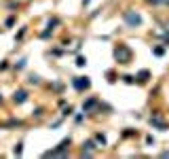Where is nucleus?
I'll list each match as a JSON object with an SVG mask.
<instances>
[{
    "mask_svg": "<svg viewBox=\"0 0 169 159\" xmlns=\"http://www.w3.org/2000/svg\"><path fill=\"white\" fill-rule=\"evenodd\" d=\"M146 79H148V70H142L140 72V81H146Z\"/></svg>",
    "mask_w": 169,
    "mask_h": 159,
    "instance_id": "nucleus-9",
    "label": "nucleus"
},
{
    "mask_svg": "<svg viewBox=\"0 0 169 159\" xmlns=\"http://www.w3.org/2000/svg\"><path fill=\"white\" fill-rule=\"evenodd\" d=\"M95 140H97V142H102V144H106V138H104L102 134H97V136H95Z\"/></svg>",
    "mask_w": 169,
    "mask_h": 159,
    "instance_id": "nucleus-10",
    "label": "nucleus"
},
{
    "mask_svg": "<svg viewBox=\"0 0 169 159\" xmlns=\"http://www.w3.org/2000/svg\"><path fill=\"white\" fill-rule=\"evenodd\" d=\"M68 146H70V138H66V140H63L61 144H59V149H55V151H49V153H45V155H63Z\"/></svg>",
    "mask_w": 169,
    "mask_h": 159,
    "instance_id": "nucleus-4",
    "label": "nucleus"
},
{
    "mask_svg": "<svg viewBox=\"0 0 169 159\" xmlns=\"http://www.w3.org/2000/svg\"><path fill=\"white\" fill-rule=\"evenodd\" d=\"M85 4H89V0H85Z\"/></svg>",
    "mask_w": 169,
    "mask_h": 159,
    "instance_id": "nucleus-15",
    "label": "nucleus"
},
{
    "mask_svg": "<svg viewBox=\"0 0 169 159\" xmlns=\"http://www.w3.org/2000/svg\"><path fill=\"white\" fill-rule=\"evenodd\" d=\"M28 81H30V83H32V85H34V83H38V81H40V76H38V74H32V76H30V79H28Z\"/></svg>",
    "mask_w": 169,
    "mask_h": 159,
    "instance_id": "nucleus-8",
    "label": "nucleus"
},
{
    "mask_svg": "<svg viewBox=\"0 0 169 159\" xmlns=\"http://www.w3.org/2000/svg\"><path fill=\"white\" fill-rule=\"evenodd\" d=\"M150 123L154 125V127H159V129H167V125L163 123V121H159V119H150Z\"/></svg>",
    "mask_w": 169,
    "mask_h": 159,
    "instance_id": "nucleus-6",
    "label": "nucleus"
},
{
    "mask_svg": "<svg viewBox=\"0 0 169 159\" xmlns=\"http://www.w3.org/2000/svg\"><path fill=\"white\" fill-rule=\"evenodd\" d=\"M89 85H91V83H89V79H87V76H76V79H74V87H76V89H80V91L87 89Z\"/></svg>",
    "mask_w": 169,
    "mask_h": 159,
    "instance_id": "nucleus-3",
    "label": "nucleus"
},
{
    "mask_svg": "<svg viewBox=\"0 0 169 159\" xmlns=\"http://www.w3.org/2000/svg\"><path fill=\"white\" fill-rule=\"evenodd\" d=\"M23 66H25V59H21V62H19L17 66H15V68H17V70H21V68H23Z\"/></svg>",
    "mask_w": 169,
    "mask_h": 159,
    "instance_id": "nucleus-12",
    "label": "nucleus"
},
{
    "mask_svg": "<svg viewBox=\"0 0 169 159\" xmlns=\"http://www.w3.org/2000/svg\"><path fill=\"white\" fill-rule=\"evenodd\" d=\"M95 104H97V100H95V98H91V100L85 104V110H89V108H91V106H95Z\"/></svg>",
    "mask_w": 169,
    "mask_h": 159,
    "instance_id": "nucleus-7",
    "label": "nucleus"
},
{
    "mask_svg": "<svg viewBox=\"0 0 169 159\" xmlns=\"http://www.w3.org/2000/svg\"><path fill=\"white\" fill-rule=\"evenodd\" d=\"M125 21H127L131 28H135V26L142 24V17H140L138 13H133V11H125Z\"/></svg>",
    "mask_w": 169,
    "mask_h": 159,
    "instance_id": "nucleus-2",
    "label": "nucleus"
},
{
    "mask_svg": "<svg viewBox=\"0 0 169 159\" xmlns=\"http://www.w3.org/2000/svg\"><path fill=\"white\" fill-rule=\"evenodd\" d=\"M21 146H23V144H17V146H15V155H21Z\"/></svg>",
    "mask_w": 169,
    "mask_h": 159,
    "instance_id": "nucleus-13",
    "label": "nucleus"
},
{
    "mask_svg": "<svg viewBox=\"0 0 169 159\" xmlns=\"http://www.w3.org/2000/svg\"><path fill=\"white\" fill-rule=\"evenodd\" d=\"M114 57H116L121 64H127L129 59H131V51H129L127 47H123V45H121V47L114 49Z\"/></svg>",
    "mask_w": 169,
    "mask_h": 159,
    "instance_id": "nucleus-1",
    "label": "nucleus"
},
{
    "mask_svg": "<svg viewBox=\"0 0 169 159\" xmlns=\"http://www.w3.org/2000/svg\"><path fill=\"white\" fill-rule=\"evenodd\" d=\"M0 102H2V96H0Z\"/></svg>",
    "mask_w": 169,
    "mask_h": 159,
    "instance_id": "nucleus-16",
    "label": "nucleus"
},
{
    "mask_svg": "<svg viewBox=\"0 0 169 159\" xmlns=\"http://www.w3.org/2000/svg\"><path fill=\"white\" fill-rule=\"evenodd\" d=\"M25 100H28V94H25L23 89H19V91H15V96H13V102L15 104H23Z\"/></svg>",
    "mask_w": 169,
    "mask_h": 159,
    "instance_id": "nucleus-5",
    "label": "nucleus"
},
{
    "mask_svg": "<svg viewBox=\"0 0 169 159\" xmlns=\"http://www.w3.org/2000/svg\"><path fill=\"white\" fill-rule=\"evenodd\" d=\"M76 64H78V66H85L87 59H85V57H78V59H76Z\"/></svg>",
    "mask_w": 169,
    "mask_h": 159,
    "instance_id": "nucleus-11",
    "label": "nucleus"
},
{
    "mask_svg": "<svg viewBox=\"0 0 169 159\" xmlns=\"http://www.w3.org/2000/svg\"><path fill=\"white\" fill-rule=\"evenodd\" d=\"M150 2H154V4H159V2H165V0H150Z\"/></svg>",
    "mask_w": 169,
    "mask_h": 159,
    "instance_id": "nucleus-14",
    "label": "nucleus"
}]
</instances>
